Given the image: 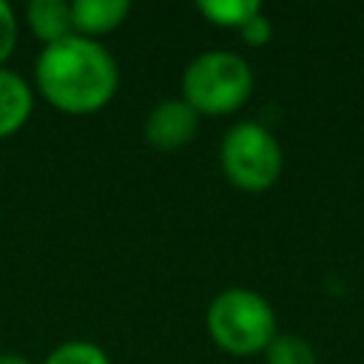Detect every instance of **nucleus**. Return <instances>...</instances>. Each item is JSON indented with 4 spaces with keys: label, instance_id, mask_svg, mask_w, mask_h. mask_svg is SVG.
Returning <instances> with one entry per match:
<instances>
[{
    "label": "nucleus",
    "instance_id": "5",
    "mask_svg": "<svg viewBox=\"0 0 364 364\" xmlns=\"http://www.w3.org/2000/svg\"><path fill=\"white\" fill-rule=\"evenodd\" d=\"M199 114L182 100H162L145 117V139L156 151H179L193 142L199 131Z\"/></svg>",
    "mask_w": 364,
    "mask_h": 364
},
{
    "label": "nucleus",
    "instance_id": "14",
    "mask_svg": "<svg viewBox=\"0 0 364 364\" xmlns=\"http://www.w3.org/2000/svg\"><path fill=\"white\" fill-rule=\"evenodd\" d=\"M0 364H31V361L20 353H0Z\"/></svg>",
    "mask_w": 364,
    "mask_h": 364
},
{
    "label": "nucleus",
    "instance_id": "6",
    "mask_svg": "<svg viewBox=\"0 0 364 364\" xmlns=\"http://www.w3.org/2000/svg\"><path fill=\"white\" fill-rule=\"evenodd\" d=\"M128 14H131L128 0H74L71 3L74 34L91 37V40L117 31Z\"/></svg>",
    "mask_w": 364,
    "mask_h": 364
},
{
    "label": "nucleus",
    "instance_id": "13",
    "mask_svg": "<svg viewBox=\"0 0 364 364\" xmlns=\"http://www.w3.org/2000/svg\"><path fill=\"white\" fill-rule=\"evenodd\" d=\"M239 37H242L247 46H264V43L273 37V26H270V20L259 11V14H253V17L239 28Z\"/></svg>",
    "mask_w": 364,
    "mask_h": 364
},
{
    "label": "nucleus",
    "instance_id": "7",
    "mask_svg": "<svg viewBox=\"0 0 364 364\" xmlns=\"http://www.w3.org/2000/svg\"><path fill=\"white\" fill-rule=\"evenodd\" d=\"M34 111L31 85L11 68H0V142L14 136Z\"/></svg>",
    "mask_w": 364,
    "mask_h": 364
},
{
    "label": "nucleus",
    "instance_id": "9",
    "mask_svg": "<svg viewBox=\"0 0 364 364\" xmlns=\"http://www.w3.org/2000/svg\"><path fill=\"white\" fill-rule=\"evenodd\" d=\"M196 11L219 28H236L239 31L262 9L256 0H202V3H196Z\"/></svg>",
    "mask_w": 364,
    "mask_h": 364
},
{
    "label": "nucleus",
    "instance_id": "12",
    "mask_svg": "<svg viewBox=\"0 0 364 364\" xmlns=\"http://www.w3.org/2000/svg\"><path fill=\"white\" fill-rule=\"evenodd\" d=\"M17 37H20L17 14H14V9H11L6 0H0V68H3L6 60L14 54Z\"/></svg>",
    "mask_w": 364,
    "mask_h": 364
},
{
    "label": "nucleus",
    "instance_id": "10",
    "mask_svg": "<svg viewBox=\"0 0 364 364\" xmlns=\"http://www.w3.org/2000/svg\"><path fill=\"white\" fill-rule=\"evenodd\" d=\"M264 364H316V353L301 336L276 333L264 350Z\"/></svg>",
    "mask_w": 364,
    "mask_h": 364
},
{
    "label": "nucleus",
    "instance_id": "4",
    "mask_svg": "<svg viewBox=\"0 0 364 364\" xmlns=\"http://www.w3.org/2000/svg\"><path fill=\"white\" fill-rule=\"evenodd\" d=\"M219 165L233 188L245 193H262L276 185L284 156L279 139L262 122L245 119L225 131L219 142Z\"/></svg>",
    "mask_w": 364,
    "mask_h": 364
},
{
    "label": "nucleus",
    "instance_id": "2",
    "mask_svg": "<svg viewBox=\"0 0 364 364\" xmlns=\"http://www.w3.org/2000/svg\"><path fill=\"white\" fill-rule=\"evenodd\" d=\"M253 94V71L236 51L213 48L196 54L182 71V100L199 117L239 111Z\"/></svg>",
    "mask_w": 364,
    "mask_h": 364
},
{
    "label": "nucleus",
    "instance_id": "3",
    "mask_svg": "<svg viewBox=\"0 0 364 364\" xmlns=\"http://www.w3.org/2000/svg\"><path fill=\"white\" fill-rule=\"evenodd\" d=\"M205 327L219 350L230 355H256L276 338V313L262 293L228 287L210 299Z\"/></svg>",
    "mask_w": 364,
    "mask_h": 364
},
{
    "label": "nucleus",
    "instance_id": "8",
    "mask_svg": "<svg viewBox=\"0 0 364 364\" xmlns=\"http://www.w3.org/2000/svg\"><path fill=\"white\" fill-rule=\"evenodd\" d=\"M26 26L31 28V34L43 46L60 43V40L74 34L71 3H65V0H31L26 6Z\"/></svg>",
    "mask_w": 364,
    "mask_h": 364
},
{
    "label": "nucleus",
    "instance_id": "11",
    "mask_svg": "<svg viewBox=\"0 0 364 364\" xmlns=\"http://www.w3.org/2000/svg\"><path fill=\"white\" fill-rule=\"evenodd\" d=\"M43 364H111L108 353L94 344V341H82V338H71L57 344Z\"/></svg>",
    "mask_w": 364,
    "mask_h": 364
},
{
    "label": "nucleus",
    "instance_id": "1",
    "mask_svg": "<svg viewBox=\"0 0 364 364\" xmlns=\"http://www.w3.org/2000/svg\"><path fill=\"white\" fill-rule=\"evenodd\" d=\"M34 85L51 108L68 117H88L114 100L119 65L100 40L71 34L43 46L34 63Z\"/></svg>",
    "mask_w": 364,
    "mask_h": 364
}]
</instances>
